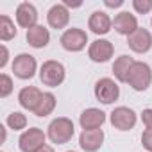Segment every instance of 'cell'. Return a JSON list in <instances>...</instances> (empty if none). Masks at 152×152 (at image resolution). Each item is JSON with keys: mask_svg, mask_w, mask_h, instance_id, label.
I'll return each instance as SVG.
<instances>
[{"mask_svg": "<svg viewBox=\"0 0 152 152\" xmlns=\"http://www.w3.org/2000/svg\"><path fill=\"white\" fill-rule=\"evenodd\" d=\"M132 9L138 15H147L152 11V0H132Z\"/></svg>", "mask_w": 152, "mask_h": 152, "instance_id": "cell-24", "label": "cell"}, {"mask_svg": "<svg viewBox=\"0 0 152 152\" xmlns=\"http://www.w3.org/2000/svg\"><path fill=\"white\" fill-rule=\"evenodd\" d=\"M132 64H134V59L131 56H125V54L115 59V63H113V73H115V77H116L118 83H127V75H129Z\"/></svg>", "mask_w": 152, "mask_h": 152, "instance_id": "cell-19", "label": "cell"}, {"mask_svg": "<svg viewBox=\"0 0 152 152\" xmlns=\"http://www.w3.org/2000/svg\"><path fill=\"white\" fill-rule=\"evenodd\" d=\"M75 134V127H73V122L66 116H57L54 118L48 127H47V138L56 143V145H64L68 143Z\"/></svg>", "mask_w": 152, "mask_h": 152, "instance_id": "cell-1", "label": "cell"}, {"mask_svg": "<svg viewBox=\"0 0 152 152\" xmlns=\"http://www.w3.org/2000/svg\"><path fill=\"white\" fill-rule=\"evenodd\" d=\"M63 4H64L66 7H81V6H83V2H75V4H72L70 0H66V2H63Z\"/></svg>", "mask_w": 152, "mask_h": 152, "instance_id": "cell-29", "label": "cell"}, {"mask_svg": "<svg viewBox=\"0 0 152 152\" xmlns=\"http://www.w3.org/2000/svg\"><path fill=\"white\" fill-rule=\"evenodd\" d=\"M18 31L15 27V22L7 16V15H2L0 16V39L2 41H9L13 38H16Z\"/></svg>", "mask_w": 152, "mask_h": 152, "instance_id": "cell-21", "label": "cell"}, {"mask_svg": "<svg viewBox=\"0 0 152 152\" xmlns=\"http://www.w3.org/2000/svg\"><path fill=\"white\" fill-rule=\"evenodd\" d=\"M0 131H2V143L6 141V138H7V131H6V125H0Z\"/></svg>", "mask_w": 152, "mask_h": 152, "instance_id": "cell-30", "label": "cell"}, {"mask_svg": "<svg viewBox=\"0 0 152 152\" xmlns=\"http://www.w3.org/2000/svg\"><path fill=\"white\" fill-rule=\"evenodd\" d=\"M38 9L31 4V2H22L18 4L16 7V13H15V18H16V23L23 29H31L34 25H38Z\"/></svg>", "mask_w": 152, "mask_h": 152, "instance_id": "cell-11", "label": "cell"}, {"mask_svg": "<svg viewBox=\"0 0 152 152\" xmlns=\"http://www.w3.org/2000/svg\"><path fill=\"white\" fill-rule=\"evenodd\" d=\"M59 43H61V47H63L66 52H81V50H84L86 45H88V34H86V31H83V29L72 27V29H66V31L61 34Z\"/></svg>", "mask_w": 152, "mask_h": 152, "instance_id": "cell-5", "label": "cell"}, {"mask_svg": "<svg viewBox=\"0 0 152 152\" xmlns=\"http://www.w3.org/2000/svg\"><path fill=\"white\" fill-rule=\"evenodd\" d=\"M141 145H143L148 152H152V131H150V129H145V131H143V134H141Z\"/></svg>", "mask_w": 152, "mask_h": 152, "instance_id": "cell-25", "label": "cell"}, {"mask_svg": "<svg viewBox=\"0 0 152 152\" xmlns=\"http://www.w3.org/2000/svg\"><path fill=\"white\" fill-rule=\"evenodd\" d=\"M113 27L118 34L122 36H131L136 29H138V20L134 15H131L129 11H122L113 18Z\"/></svg>", "mask_w": 152, "mask_h": 152, "instance_id": "cell-15", "label": "cell"}, {"mask_svg": "<svg viewBox=\"0 0 152 152\" xmlns=\"http://www.w3.org/2000/svg\"><path fill=\"white\" fill-rule=\"evenodd\" d=\"M150 25H152V20H150Z\"/></svg>", "mask_w": 152, "mask_h": 152, "instance_id": "cell-33", "label": "cell"}, {"mask_svg": "<svg viewBox=\"0 0 152 152\" xmlns=\"http://www.w3.org/2000/svg\"><path fill=\"white\" fill-rule=\"evenodd\" d=\"M13 73L15 77L22 79V81H27V79H32L36 72H38V63H36V57L31 56V54H18L15 59H13Z\"/></svg>", "mask_w": 152, "mask_h": 152, "instance_id": "cell-6", "label": "cell"}, {"mask_svg": "<svg viewBox=\"0 0 152 152\" xmlns=\"http://www.w3.org/2000/svg\"><path fill=\"white\" fill-rule=\"evenodd\" d=\"M113 27V20L111 16L106 13V11H93L90 15V20H88V29L97 34V36H104L111 31Z\"/></svg>", "mask_w": 152, "mask_h": 152, "instance_id": "cell-14", "label": "cell"}, {"mask_svg": "<svg viewBox=\"0 0 152 152\" xmlns=\"http://www.w3.org/2000/svg\"><path fill=\"white\" fill-rule=\"evenodd\" d=\"M95 97L102 104H113L120 97V86L111 77H102L95 84Z\"/></svg>", "mask_w": 152, "mask_h": 152, "instance_id": "cell-8", "label": "cell"}, {"mask_svg": "<svg viewBox=\"0 0 152 152\" xmlns=\"http://www.w3.org/2000/svg\"><path fill=\"white\" fill-rule=\"evenodd\" d=\"M66 77V70L63 66V63L56 61V59H48L41 64L39 68V81L48 86V88H57L63 84Z\"/></svg>", "mask_w": 152, "mask_h": 152, "instance_id": "cell-2", "label": "cell"}, {"mask_svg": "<svg viewBox=\"0 0 152 152\" xmlns=\"http://www.w3.org/2000/svg\"><path fill=\"white\" fill-rule=\"evenodd\" d=\"M141 122H143L145 129H150L152 131V107L141 111Z\"/></svg>", "mask_w": 152, "mask_h": 152, "instance_id": "cell-26", "label": "cell"}, {"mask_svg": "<svg viewBox=\"0 0 152 152\" xmlns=\"http://www.w3.org/2000/svg\"><path fill=\"white\" fill-rule=\"evenodd\" d=\"M47 22L52 29L61 31L70 23V11L64 4H54L47 13Z\"/></svg>", "mask_w": 152, "mask_h": 152, "instance_id": "cell-13", "label": "cell"}, {"mask_svg": "<svg viewBox=\"0 0 152 152\" xmlns=\"http://www.w3.org/2000/svg\"><path fill=\"white\" fill-rule=\"evenodd\" d=\"M127 84L134 91H145L152 84V68L143 61H134L127 75Z\"/></svg>", "mask_w": 152, "mask_h": 152, "instance_id": "cell-3", "label": "cell"}, {"mask_svg": "<svg viewBox=\"0 0 152 152\" xmlns=\"http://www.w3.org/2000/svg\"><path fill=\"white\" fill-rule=\"evenodd\" d=\"M13 79L9 77L7 73H2L0 75V97L2 99H6V97H9L11 93H13Z\"/></svg>", "mask_w": 152, "mask_h": 152, "instance_id": "cell-23", "label": "cell"}, {"mask_svg": "<svg viewBox=\"0 0 152 152\" xmlns=\"http://www.w3.org/2000/svg\"><path fill=\"white\" fill-rule=\"evenodd\" d=\"M127 45L132 52L136 54H145L152 48V34L143 29V27H138L131 36H127Z\"/></svg>", "mask_w": 152, "mask_h": 152, "instance_id": "cell-10", "label": "cell"}, {"mask_svg": "<svg viewBox=\"0 0 152 152\" xmlns=\"http://www.w3.org/2000/svg\"><path fill=\"white\" fill-rule=\"evenodd\" d=\"M45 141H47V134L39 127H31L20 134L18 147L22 152H38L39 148H43L47 145Z\"/></svg>", "mask_w": 152, "mask_h": 152, "instance_id": "cell-4", "label": "cell"}, {"mask_svg": "<svg viewBox=\"0 0 152 152\" xmlns=\"http://www.w3.org/2000/svg\"><path fill=\"white\" fill-rule=\"evenodd\" d=\"M25 38H27V43L32 48H45L48 45V41H50V32L43 25H34V27H31L27 31Z\"/></svg>", "mask_w": 152, "mask_h": 152, "instance_id": "cell-18", "label": "cell"}, {"mask_svg": "<svg viewBox=\"0 0 152 152\" xmlns=\"http://www.w3.org/2000/svg\"><path fill=\"white\" fill-rule=\"evenodd\" d=\"M38 152H54V148H52L50 145H45V147H43V148H39Z\"/></svg>", "mask_w": 152, "mask_h": 152, "instance_id": "cell-31", "label": "cell"}, {"mask_svg": "<svg viewBox=\"0 0 152 152\" xmlns=\"http://www.w3.org/2000/svg\"><path fill=\"white\" fill-rule=\"evenodd\" d=\"M106 122V113L102 109L97 107H88L81 113L79 116V124L83 127V131H95V129H102Z\"/></svg>", "mask_w": 152, "mask_h": 152, "instance_id": "cell-12", "label": "cell"}, {"mask_svg": "<svg viewBox=\"0 0 152 152\" xmlns=\"http://www.w3.org/2000/svg\"><path fill=\"white\" fill-rule=\"evenodd\" d=\"M56 104H57L56 95L50 93V91H45L41 100H39V104H38V107H36V111H34V115L39 116V118H45V116H48L56 109Z\"/></svg>", "mask_w": 152, "mask_h": 152, "instance_id": "cell-20", "label": "cell"}, {"mask_svg": "<svg viewBox=\"0 0 152 152\" xmlns=\"http://www.w3.org/2000/svg\"><path fill=\"white\" fill-rule=\"evenodd\" d=\"M104 143V131L95 129V131H83L79 136V145L86 152H97Z\"/></svg>", "mask_w": 152, "mask_h": 152, "instance_id": "cell-17", "label": "cell"}, {"mask_svg": "<svg viewBox=\"0 0 152 152\" xmlns=\"http://www.w3.org/2000/svg\"><path fill=\"white\" fill-rule=\"evenodd\" d=\"M122 4H124V0H115V2H113V0H106V2H104L106 7H120Z\"/></svg>", "mask_w": 152, "mask_h": 152, "instance_id": "cell-28", "label": "cell"}, {"mask_svg": "<svg viewBox=\"0 0 152 152\" xmlns=\"http://www.w3.org/2000/svg\"><path fill=\"white\" fill-rule=\"evenodd\" d=\"M66 152H75V150H66Z\"/></svg>", "mask_w": 152, "mask_h": 152, "instance_id": "cell-32", "label": "cell"}, {"mask_svg": "<svg viewBox=\"0 0 152 152\" xmlns=\"http://www.w3.org/2000/svg\"><path fill=\"white\" fill-rule=\"evenodd\" d=\"M115 54V45L109 39H95L93 43H90L88 48V57L93 63H107Z\"/></svg>", "mask_w": 152, "mask_h": 152, "instance_id": "cell-9", "label": "cell"}, {"mask_svg": "<svg viewBox=\"0 0 152 152\" xmlns=\"http://www.w3.org/2000/svg\"><path fill=\"white\" fill-rule=\"evenodd\" d=\"M0 50H2V57H0V68H4V66L7 64V61H9V50H7L6 45L0 47Z\"/></svg>", "mask_w": 152, "mask_h": 152, "instance_id": "cell-27", "label": "cell"}, {"mask_svg": "<svg viewBox=\"0 0 152 152\" xmlns=\"http://www.w3.org/2000/svg\"><path fill=\"white\" fill-rule=\"evenodd\" d=\"M6 125H7L9 129H13V131H22V129L27 127V116H25L23 113H20V111H13V113L7 116Z\"/></svg>", "mask_w": 152, "mask_h": 152, "instance_id": "cell-22", "label": "cell"}, {"mask_svg": "<svg viewBox=\"0 0 152 152\" xmlns=\"http://www.w3.org/2000/svg\"><path fill=\"white\" fill-rule=\"evenodd\" d=\"M41 97H43V91L41 90H38L36 86H25L18 93V104L23 109L34 113L36 107H38V104H39V100H41Z\"/></svg>", "mask_w": 152, "mask_h": 152, "instance_id": "cell-16", "label": "cell"}, {"mask_svg": "<svg viewBox=\"0 0 152 152\" xmlns=\"http://www.w3.org/2000/svg\"><path fill=\"white\" fill-rule=\"evenodd\" d=\"M109 122L118 131H131L138 122V115L134 113V109H131L127 106H118L111 111Z\"/></svg>", "mask_w": 152, "mask_h": 152, "instance_id": "cell-7", "label": "cell"}]
</instances>
